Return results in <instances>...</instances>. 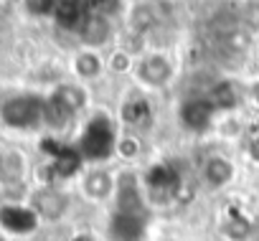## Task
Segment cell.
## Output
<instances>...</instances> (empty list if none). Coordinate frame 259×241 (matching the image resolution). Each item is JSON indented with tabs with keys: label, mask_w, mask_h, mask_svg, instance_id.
<instances>
[{
	"label": "cell",
	"mask_w": 259,
	"mask_h": 241,
	"mask_svg": "<svg viewBox=\"0 0 259 241\" xmlns=\"http://www.w3.org/2000/svg\"><path fill=\"white\" fill-rule=\"evenodd\" d=\"M117 130H114V122L107 117V114H94L81 137H79V155L84 160H107L112 158V153H117Z\"/></svg>",
	"instance_id": "cell-1"
},
{
	"label": "cell",
	"mask_w": 259,
	"mask_h": 241,
	"mask_svg": "<svg viewBox=\"0 0 259 241\" xmlns=\"http://www.w3.org/2000/svg\"><path fill=\"white\" fill-rule=\"evenodd\" d=\"M46 102L36 94H21L0 107V119L13 130H36L44 125Z\"/></svg>",
	"instance_id": "cell-2"
},
{
	"label": "cell",
	"mask_w": 259,
	"mask_h": 241,
	"mask_svg": "<svg viewBox=\"0 0 259 241\" xmlns=\"http://www.w3.org/2000/svg\"><path fill=\"white\" fill-rule=\"evenodd\" d=\"M216 104L208 94H198V97H188L181 109H178V122L183 125V130L188 132H206L216 117Z\"/></svg>",
	"instance_id": "cell-3"
},
{
	"label": "cell",
	"mask_w": 259,
	"mask_h": 241,
	"mask_svg": "<svg viewBox=\"0 0 259 241\" xmlns=\"http://www.w3.org/2000/svg\"><path fill=\"white\" fill-rule=\"evenodd\" d=\"M135 74H138V81L150 86V89H163L173 81V64L165 54H148L138 61L135 66Z\"/></svg>",
	"instance_id": "cell-4"
},
{
	"label": "cell",
	"mask_w": 259,
	"mask_h": 241,
	"mask_svg": "<svg viewBox=\"0 0 259 241\" xmlns=\"http://www.w3.org/2000/svg\"><path fill=\"white\" fill-rule=\"evenodd\" d=\"M79 38L87 49L97 51V49H104L112 38H114V26L112 21L107 18V13L102 11H89L81 28H79Z\"/></svg>",
	"instance_id": "cell-5"
},
{
	"label": "cell",
	"mask_w": 259,
	"mask_h": 241,
	"mask_svg": "<svg viewBox=\"0 0 259 241\" xmlns=\"http://www.w3.org/2000/svg\"><path fill=\"white\" fill-rule=\"evenodd\" d=\"M145 185L153 196H158V201H168V198H176L181 193V175L170 168V165H153L145 175Z\"/></svg>",
	"instance_id": "cell-6"
},
{
	"label": "cell",
	"mask_w": 259,
	"mask_h": 241,
	"mask_svg": "<svg viewBox=\"0 0 259 241\" xmlns=\"http://www.w3.org/2000/svg\"><path fill=\"white\" fill-rule=\"evenodd\" d=\"M114 203H117L119 213H143L145 201H143V193H140V183L133 173L119 175L117 188H114Z\"/></svg>",
	"instance_id": "cell-7"
},
{
	"label": "cell",
	"mask_w": 259,
	"mask_h": 241,
	"mask_svg": "<svg viewBox=\"0 0 259 241\" xmlns=\"http://www.w3.org/2000/svg\"><path fill=\"white\" fill-rule=\"evenodd\" d=\"M145 233V213H119L109 221V236L114 241H140Z\"/></svg>",
	"instance_id": "cell-8"
},
{
	"label": "cell",
	"mask_w": 259,
	"mask_h": 241,
	"mask_svg": "<svg viewBox=\"0 0 259 241\" xmlns=\"http://www.w3.org/2000/svg\"><path fill=\"white\" fill-rule=\"evenodd\" d=\"M87 3L84 0H59V6L54 11V21L64 31H79L84 18H87Z\"/></svg>",
	"instance_id": "cell-9"
},
{
	"label": "cell",
	"mask_w": 259,
	"mask_h": 241,
	"mask_svg": "<svg viewBox=\"0 0 259 241\" xmlns=\"http://www.w3.org/2000/svg\"><path fill=\"white\" fill-rule=\"evenodd\" d=\"M219 46L229 56H244L251 46V33L241 23H231L219 33Z\"/></svg>",
	"instance_id": "cell-10"
},
{
	"label": "cell",
	"mask_w": 259,
	"mask_h": 241,
	"mask_svg": "<svg viewBox=\"0 0 259 241\" xmlns=\"http://www.w3.org/2000/svg\"><path fill=\"white\" fill-rule=\"evenodd\" d=\"M119 117L127 127H148L150 119H153V109H150V102L145 97H130L122 109H119Z\"/></svg>",
	"instance_id": "cell-11"
},
{
	"label": "cell",
	"mask_w": 259,
	"mask_h": 241,
	"mask_svg": "<svg viewBox=\"0 0 259 241\" xmlns=\"http://www.w3.org/2000/svg\"><path fill=\"white\" fill-rule=\"evenodd\" d=\"M0 223H3L8 231L26 233V231L36 228V213L23 208V206H6L3 211H0Z\"/></svg>",
	"instance_id": "cell-12"
},
{
	"label": "cell",
	"mask_w": 259,
	"mask_h": 241,
	"mask_svg": "<svg viewBox=\"0 0 259 241\" xmlns=\"http://www.w3.org/2000/svg\"><path fill=\"white\" fill-rule=\"evenodd\" d=\"M234 178V165L231 160L221 158V155H213L203 163V180L211 185V188H224L229 185Z\"/></svg>",
	"instance_id": "cell-13"
},
{
	"label": "cell",
	"mask_w": 259,
	"mask_h": 241,
	"mask_svg": "<svg viewBox=\"0 0 259 241\" xmlns=\"http://www.w3.org/2000/svg\"><path fill=\"white\" fill-rule=\"evenodd\" d=\"M102 71H104V61H102V56H99L97 51L84 49V51H79V54L74 56V74H76L79 79L92 81V79H99Z\"/></svg>",
	"instance_id": "cell-14"
},
{
	"label": "cell",
	"mask_w": 259,
	"mask_h": 241,
	"mask_svg": "<svg viewBox=\"0 0 259 241\" xmlns=\"http://www.w3.org/2000/svg\"><path fill=\"white\" fill-rule=\"evenodd\" d=\"M117 188V180L107 173V170H92L84 178V193L94 201H104L107 196H112Z\"/></svg>",
	"instance_id": "cell-15"
},
{
	"label": "cell",
	"mask_w": 259,
	"mask_h": 241,
	"mask_svg": "<svg viewBox=\"0 0 259 241\" xmlns=\"http://www.w3.org/2000/svg\"><path fill=\"white\" fill-rule=\"evenodd\" d=\"M208 97L213 99V104H216L219 112H234V109L241 104V91L236 89L234 81H219V84L208 91Z\"/></svg>",
	"instance_id": "cell-16"
},
{
	"label": "cell",
	"mask_w": 259,
	"mask_h": 241,
	"mask_svg": "<svg viewBox=\"0 0 259 241\" xmlns=\"http://www.w3.org/2000/svg\"><path fill=\"white\" fill-rule=\"evenodd\" d=\"M155 26H158V13H155L153 6L138 3L133 11H130V28H133L135 33H148Z\"/></svg>",
	"instance_id": "cell-17"
},
{
	"label": "cell",
	"mask_w": 259,
	"mask_h": 241,
	"mask_svg": "<svg viewBox=\"0 0 259 241\" xmlns=\"http://www.w3.org/2000/svg\"><path fill=\"white\" fill-rule=\"evenodd\" d=\"M64 206H66V201H64V196L56 193V190H44V193L36 196V211H38L41 216L59 218V216L64 213Z\"/></svg>",
	"instance_id": "cell-18"
},
{
	"label": "cell",
	"mask_w": 259,
	"mask_h": 241,
	"mask_svg": "<svg viewBox=\"0 0 259 241\" xmlns=\"http://www.w3.org/2000/svg\"><path fill=\"white\" fill-rule=\"evenodd\" d=\"M51 97H56L66 109H71L74 114H79L81 109H84V104H87V94H84V89H79V86H74V84H64V86H59Z\"/></svg>",
	"instance_id": "cell-19"
},
{
	"label": "cell",
	"mask_w": 259,
	"mask_h": 241,
	"mask_svg": "<svg viewBox=\"0 0 259 241\" xmlns=\"http://www.w3.org/2000/svg\"><path fill=\"white\" fill-rule=\"evenodd\" d=\"M109 71L112 74H130V71H135V61H133V54H130V51H114L112 56H109Z\"/></svg>",
	"instance_id": "cell-20"
},
{
	"label": "cell",
	"mask_w": 259,
	"mask_h": 241,
	"mask_svg": "<svg viewBox=\"0 0 259 241\" xmlns=\"http://www.w3.org/2000/svg\"><path fill=\"white\" fill-rule=\"evenodd\" d=\"M241 26L249 33L259 31V0H246L244 8H241Z\"/></svg>",
	"instance_id": "cell-21"
},
{
	"label": "cell",
	"mask_w": 259,
	"mask_h": 241,
	"mask_svg": "<svg viewBox=\"0 0 259 241\" xmlns=\"http://www.w3.org/2000/svg\"><path fill=\"white\" fill-rule=\"evenodd\" d=\"M23 6L31 16H54L59 0H23Z\"/></svg>",
	"instance_id": "cell-22"
},
{
	"label": "cell",
	"mask_w": 259,
	"mask_h": 241,
	"mask_svg": "<svg viewBox=\"0 0 259 241\" xmlns=\"http://www.w3.org/2000/svg\"><path fill=\"white\" fill-rule=\"evenodd\" d=\"M117 153H119V158H138V153H140V142H138V137H119L117 140Z\"/></svg>",
	"instance_id": "cell-23"
},
{
	"label": "cell",
	"mask_w": 259,
	"mask_h": 241,
	"mask_svg": "<svg viewBox=\"0 0 259 241\" xmlns=\"http://www.w3.org/2000/svg\"><path fill=\"white\" fill-rule=\"evenodd\" d=\"M249 99H251L254 107H259V81H254V84L249 86Z\"/></svg>",
	"instance_id": "cell-24"
},
{
	"label": "cell",
	"mask_w": 259,
	"mask_h": 241,
	"mask_svg": "<svg viewBox=\"0 0 259 241\" xmlns=\"http://www.w3.org/2000/svg\"><path fill=\"white\" fill-rule=\"evenodd\" d=\"M87 3L92 6V11H102V13H104V8L112 3V0H87Z\"/></svg>",
	"instance_id": "cell-25"
},
{
	"label": "cell",
	"mask_w": 259,
	"mask_h": 241,
	"mask_svg": "<svg viewBox=\"0 0 259 241\" xmlns=\"http://www.w3.org/2000/svg\"><path fill=\"white\" fill-rule=\"evenodd\" d=\"M74 241H94V238H92V236H87V233H81V236H76Z\"/></svg>",
	"instance_id": "cell-26"
}]
</instances>
